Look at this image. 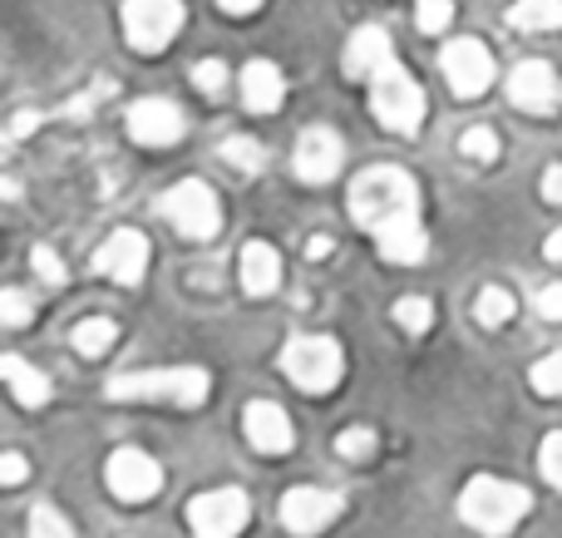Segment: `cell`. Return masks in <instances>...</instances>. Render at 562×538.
Returning <instances> with one entry per match:
<instances>
[{"mask_svg": "<svg viewBox=\"0 0 562 538\" xmlns=\"http://www.w3.org/2000/svg\"><path fill=\"white\" fill-rule=\"evenodd\" d=\"M306 257H311V262H321V257H330V237H311V243H306Z\"/></svg>", "mask_w": 562, "mask_h": 538, "instance_id": "obj_41", "label": "cell"}, {"mask_svg": "<svg viewBox=\"0 0 562 538\" xmlns=\"http://www.w3.org/2000/svg\"><path fill=\"white\" fill-rule=\"evenodd\" d=\"M340 164H346V144H340L330 128H306L296 144V178L301 183H330V178L340 173Z\"/></svg>", "mask_w": 562, "mask_h": 538, "instance_id": "obj_14", "label": "cell"}, {"mask_svg": "<svg viewBox=\"0 0 562 538\" xmlns=\"http://www.w3.org/2000/svg\"><path fill=\"white\" fill-rule=\"evenodd\" d=\"M277 282H281V257H277V247L247 243V247H243V287H247L252 296H272Z\"/></svg>", "mask_w": 562, "mask_h": 538, "instance_id": "obj_20", "label": "cell"}, {"mask_svg": "<svg viewBox=\"0 0 562 538\" xmlns=\"http://www.w3.org/2000/svg\"><path fill=\"white\" fill-rule=\"evenodd\" d=\"M30 538H75V529H69V519L59 509L40 504V509H30Z\"/></svg>", "mask_w": 562, "mask_h": 538, "instance_id": "obj_29", "label": "cell"}, {"mask_svg": "<svg viewBox=\"0 0 562 538\" xmlns=\"http://www.w3.org/2000/svg\"><path fill=\"white\" fill-rule=\"evenodd\" d=\"M350 217L375 237L400 223H419V183L405 168H390V164L366 168L356 178V188H350Z\"/></svg>", "mask_w": 562, "mask_h": 538, "instance_id": "obj_1", "label": "cell"}, {"mask_svg": "<svg viewBox=\"0 0 562 538\" xmlns=\"http://www.w3.org/2000/svg\"><path fill=\"white\" fill-rule=\"evenodd\" d=\"M178 30H183V0H128L124 5V35L138 55H158Z\"/></svg>", "mask_w": 562, "mask_h": 538, "instance_id": "obj_7", "label": "cell"}, {"mask_svg": "<svg viewBox=\"0 0 562 538\" xmlns=\"http://www.w3.org/2000/svg\"><path fill=\"white\" fill-rule=\"evenodd\" d=\"M346 75L350 79H375L385 65H395V49H390V35L380 25H360L356 35L346 40Z\"/></svg>", "mask_w": 562, "mask_h": 538, "instance_id": "obj_16", "label": "cell"}, {"mask_svg": "<svg viewBox=\"0 0 562 538\" xmlns=\"http://www.w3.org/2000/svg\"><path fill=\"white\" fill-rule=\"evenodd\" d=\"M370 109H375L380 128H390V134H419V124H425V89L415 85V75H409L405 65H385L375 79H370Z\"/></svg>", "mask_w": 562, "mask_h": 538, "instance_id": "obj_4", "label": "cell"}, {"mask_svg": "<svg viewBox=\"0 0 562 538\" xmlns=\"http://www.w3.org/2000/svg\"><path fill=\"white\" fill-rule=\"evenodd\" d=\"M35 124H40V114H15V124H10V138H25Z\"/></svg>", "mask_w": 562, "mask_h": 538, "instance_id": "obj_40", "label": "cell"}, {"mask_svg": "<svg viewBox=\"0 0 562 538\" xmlns=\"http://www.w3.org/2000/svg\"><path fill=\"white\" fill-rule=\"evenodd\" d=\"M508 25L524 30V35H538V30H562V0H518L508 10Z\"/></svg>", "mask_w": 562, "mask_h": 538, "instance_id": "obj_22", "label": "cell"}, {"mask_svg": "<svg viewBox=\"0 0 562 538\" xmlns=\"http://www.w3.org/2000/svg\"><path fill=\"white\" fill-rule=\"evenodd\" d=\"M533 306H538V316H543V322H562V282H553V287H538Z\"/></svg>", "mask_w": 562, "mask_h": 538, "instance_id": "obj_36", "label": "cell"}, {"mask_svg": "<svg viewBox=\"0 0 562 538\" xmlns=\"http://www.w3.org/2000/svg\"><path fill=\"white\" fill-rule=\"evenodd\" d=\"M69 341H75L79 356H104L109 346L119 341V322H109V316H89V322H79L75 332H69Z\"/></svg>", "mask_w": 562, "mask_h": 538, "instance_id": "obj_23", "label": "cell"}, {"mask_svg": "<svg viewBox=\"0 0 562 538\" xmlns=\"http://www.w3.org/2000/svg\"><path fill=\"white\" fill-rule=\"evenodd\" d=\"M449 20H454V5H449V0H419L415 25L425 30V35H445Z\"/></svg>", "mask_w": 562, "mask_h": 538, "instance_id": "obj_30", "label": "cell"}, {"mask_svg": "<svg viewBox=\"0 0 562 538\" xmlns=\"http://www.w3.org/2000/svg\"><path fill=\"white\" fill-rule=\"evenodd\" d=\"M281 371L291 376V385L306 395H326L340 385V376H346V356H340V346L330 341V336H296V341H286V351H281Z\"/></svg>", "mask_w": 562, "mask_h": 538, "instance_id": "obj_5", "label": "cell"}, {"mask_svg": "<svg viewBox=\"0 0 562 538\" xmlns=\"http://www.w3.org/2000/svg\"><path fill=\"white\" fill-rule=\"evenodd\" d=\"M0 376H5L15 405H25V411H40V405L49 401V381L30 361H20V356H5V361H0Z\"/></svg>", "mask_w": 562, "mask_h": 538, "instance_id": "obj_21", "label": "cell"}, {"mask_svg": "<svg viewBox=\"0 0 562 538\" xmlns=\"http://www.w3.org/2000/svg\"><path fill=\"white\" fill-rule=\"evenodd\" d=\"M104 484L114 500L144 504L164 490V470H158V460H148L144 450H119V455H109V464H104Z\"/></svg>", "mask_w": 562, "mask_h": 538, "instance_id": "obj_9", "label": "cell"}, {"mask_svg": "<svg viewBox=\"0 0 562 538\" xmlns=\"http://www.w3.org/2000/svg\"><path fill=\"white\" fill-rule=\"evenodd\" d=\"M340 494H326V490H291L286 500H281V524H286V534L296 538H316L326 534L330 524L340 519Z\"/></svg>", "mask_w": 562, "mask_h": 538, "instance_id": "obj_12", "label": "cell"}, {"mask_svg": "<svg viewBox=\"0 0 562 538\" xmlns=\"http://www.w3.org/2000/svg\"><path fill=\"white\" fill-rule=\"evenodd\" d=\"M336 450H340V460H370L375 455V430H340Z\"/></svg>", "mask_w": 562, "mask_h": 538, "instance_id": "obj_34", "label": "cell"}, {"mask_svg": "<svg viewBox=\"0 0 562 538\" xmlns=\"http://www.w3.org/2000/svg\"><path fill=\"white\" fill-rule=\"evenodd\" d=\"M543 253H548V262H562V227H558V233H548Z\"/></svg>", "mask_w": 562, "mask_h": 538, "instance_id": "obj_42", "label": "cell"}, {"mask_svg": "<svg viewBox=\"0 0 562 538\" xmlns=\"http://www.w3.org/2000/svg\"><path fill=\"white\" fill-rule=\"evenodd\" d=\"M459 154H464L469 164H494V158H498V134H494V128H484V124L464 128V138H459Z\"/></svg>", "mask_w": 562, "mask_h": 538, "instance_id": "obj_27", "label": "cell"}, {"mask_svg": "<svg viewBox=\"0 0 562 538\" xmlns=\"http://www.w3.org/2000/svg\"><path fill=\"white\" fill-rule=\"evenodd\" d=\"M30 267H35L49 287H65V262L55 257V247H35V253H30Z\"/></svg>", "mask_w": 562, "mask_h": 538, "instance_id": "obj_35", "label": "cell"}, {"mask_svg": "<svg viewBox=\"0 0 562 538\" xmlns=\"http://www.w3.org/2000/svg\"><path fill=\"white\" fill-rule=\"evenodd\" d=\"M543 198H548L553 208H562V164H553V168L543 173Z\"/></svg>", "mask_w": 562, "mask_h": 538, "instance_id": "obj_38", "label": "cell"}, {"mask_svg": "<svg viewBox=\"0 0 562 538\" xmlns=\"http://www.w3.org/2000/svg\"><path fill=\"white\" fill-rule=\"evenodd\" d=\"M514 312H518V302H514V292H508V287H484V292H479V302H474V316L484 326H504Z\"/></svg>", "mask_w": 562, "mask_h": 538, "instance_id": "obj_25", "label": "cell"}, {"mask_svg": "<svg viewBox=\"0 0 562 538\" xmlns=\"http://www.w3.org/2000/svg\"><path fill=\"white\" fill-rule=\"evenodd\" d=\"M528 509H533V494H528L524 484L494 480V474H474V480L464 484V494H459V519L484 538L514 534L518 524L528 519Z\"/></svg>", "mask_w": 562, "mask_h": 538, "instance_id": "obj_2", "label": "cell"}, {"mask_svg": "<svg viewBox=\"0 0 562 538\" xmlns=\"http://www.w3.org/2000/svg\"><path fill=\"white\" fill-rule=\"evenodd\" d=\"M243 425H247V440H252L262 455H286L291 440H296L286 411L272 405V401H252V405H247V421Z\"/></svg>", "mask_w": 562, "mask_h": 538, "instance_id": "obj_17", "label": "cell"}, {"mask_svg": "<svg viewBox=\"0 0 562 538\" xmlns=\"http://www.w3.org/2000/svg\"><path fill=\"white\" fill-rule=\"evenodd\" d=\"M375 243H380V257L395 267H419L429 257L425 223H400V227H390V233H380Z\"/></svg>", "mask_w": 562, "mask_h": 538, "instance_id": "obj_19", "label": "cell"}, {"mask_svg": "<svg viewBox=\"0 0 562 538\" xmlns=\"http://www.w3.org/2000/svg\"><path fill=\"white\" fill-rule=\"evenodd\" d=\"M193 85L203 89L207 99H223V89H227V65H223V59H203V65H193Z\"/></svg>", "mask_w": 562, "mask_h": 538, "instance_id": "obj_31", "label": "cell"}, {"mask_svg": "<svg viewBox=\"0 0 562 538\" xmlns=\"http://www.w3.org/2000/svg\"><path fill=\"white\" fill-rule=\"evenodd\" d=\"M252 519V504H247L243 490H213V494H198L188 504V529L193 538H237Z\"/></svg>", "mask_w": 562, "mask_h": 538, "instance_id": "obj_8", "label": "cell"}, {"mask_svg": "<svg viewBox=\"0 0 562 538\" xmlns=\"http://www.w3.org/2000/svg\"><path fill=\"white\" fill-rule=\"evenodd\" d=\"M30 312H35V302H30V296L20 292V287H10V292L0 296V322H5L10 332H20V326L30 322Z\"/></svg>", "mask_w": 562, "mask_h": 538, "instance_id": "obj_32", "label": "cell"}, {"mask_svg": "<svg viewBox=\"0 0 562 538\" xmlns=\"http://www.w3.org/2000/svg\"><path fill=\"white\" fill-rule=\"evenodd\" d=\"M217 154H223V164L233 168V173H243V178H252L257 168L267 164V154H262V144H257V138H223V148H217Z\"/></svg>", "mask_w": 562, "mask_h": 538, "instance_id": "obj_24", "label": "cell"}, {"mask_svg": "<svg viewBox=\"0 0 562 538\" xmlns=\"http://www.w3.org/2000/svg\"><path fill=\"white\" fill-rule=\"evenodd\" d=\"M445 79L459 99H479L494 85V55H488L484 40H454L445 49Z\"/></svg>", "mask_w": 562, "mask_h": 538, "instance_id": "obj_10", "label": "cell"}, {"mask_svg": "<svg viewBox=\"0 0 562 538\" xmlns=\"http://www.w3.org/2000/svg\"><path fill=\"white\" fill-rule=\"evenodd\" d=\"M558 94H562V85L548 59H524V65L508 75V99H514L518 109H528V114H548V109L558 104Z\"/></svg>", "mask_w": 562, "mask_h": 538, "instance_id": "obj_15", "label": "cell"}, {"mask_svg": "<svg viewBox=\"0 0 562 538\" xmlns=\"http://www.w3.org/2000/svg\"><path fill=\"white\" fill-rule=\"evenodd\" d=\"M109 401H173V405H203L213 381L203 366H173V371H138V376H114L104 385Z\"/></svg>", "mask_w": 562, "mask_h": 538, "instance_id": "obj_3", "label": "cell"}, {"mask_svg": "<svg viewBox=\"0 0 562 538\" xmlns=\"http://www.w3.org/2000/svg\"><path fill=\"white\" fill-rule=\"evenodd\" d=\"M281 99H286L281 69L272 59H252V65L243 69V104L252 109V114H272V109H281Z\"/></svg>", "mask_w": 562, "mask_h": 538, "instance_id": "obj_18", "label": "cell"}, {"mask_svg": "<svg viewBox=\"0 0 562 538\" xmlns=\"http://www.w3.org/2000/svg\"><path fill=\"white\" fill-rule=\"evenodd\" d=\"M217 10H223V15H257L262 0H217Z\"/></svg>", "mask_w": 562, "mask_h": 538, "instance_id": "obj_39", "label": "cell"}, {"mask_svg": "<svg viewBox=\"0 0 562 538\" xmlns=\"http://www.w3.org/2000/svg\"><path fill=\"white\" fill-rule=\"evenodd\" d=\"M94 272L114 277L119 287H138L148 272V237L134 227H119L114 237H104V247L94 253Z\"/></svg>", "mask_w": 562, "mask_h": 538, "instance_id": "obj_11", "label": "cell"}, {"mask_svg": "<svg viewBox=\"0 0 562 538\" xmlns=\"http://www.w3.org/2000/svg\"><path fill=\"white\" fill-rule=\"evenodd\" d=\"M183 128H188V119L173 99H138L128 109V134L148 148H173L183 138Z\"/></svg>", "mask_w": 562, "mask_h": 538, "instance_id": "obj_13", "label": "cell"}, {"mask_svg": "<svg viewBox=\"0 0 562 538\" xmlns=\"http://www.w3.org/2000/svg\"><path fill=\"white\" fill-rule=\"evenodd\" d=\"M0 480H5L10 490H15V484L25 480V455H15V450H10L5 460H0Z\"/></svg>", "mask_w": 562, "mask_h": 538, "instance_id": "obj_37", "label": "cell"}, {"mask_svg": "<svg viewBox=\"0 0 562 538\" xmlns=\"http://www.w3.org/2000/svg\"><path fill=\"white\" fill-rule=\"evenodd\" d=\"M538 470H543V480L562 490V430H553L543 440V450H538Z\"/></svg>", "mask_w": 562, "mask_h": 538, "instance_id": "obj_33", "label": "cell"}, {"mask_svg": "<svg viewBox=\"0 0 562 538\" xmlns=\"http://www.w3.org/2000/svg\"><path fill=\"white\" fill-rule=\"evenodd\" d=\"M395 326H405L409 336H425L429 326H435V302H425V296H400L395 302Z\"/></svg>", "mask_w": 562, "mask_h": 538, "instance_id": "obj_26", "label": "cell"}, {"mask_svg": "<svg viewBox=\"0 0 562 538\" xmlns=\"http://www.w3.org/2000/svg\"><path fill=\"white\" fill-rule=\"evenodd\" d=\"M533 391L538 395H548V401H562V351H553V356H543V361L533 366Z\"/></svg>", "mask_w": 562, "mask_h": 538, "instance_id": "obj_28", "label": "cell"}, {"mask_svg": "<svg viewBox=\"0 0 562 538\" xmlns=\"http://www.w3.org/2000/svg\"><path fill=\"white\" fill-rule=\"evenodd\" d=\"M158 213L183 237H193V243H207V237H217V227H223V203H217V193L207 183H198V178H183L178 188H168V193L158 198Z\"/></svg>", "mask_w": 562, "mask_h": 538, "instance_id": "obj_6", "label": "cell"}]
</instances>
